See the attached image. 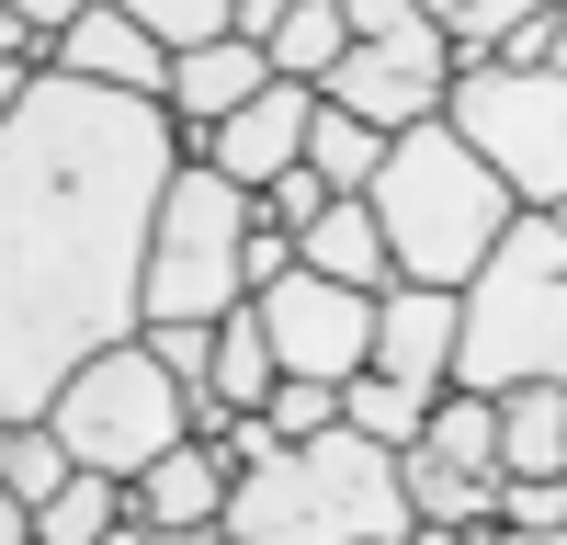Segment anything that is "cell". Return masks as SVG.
Segmentation results:
<instances>
[{"label":"cell","mask_w":567,"mask_h":545,"mask_svg":"<svg viewBox=\"0 0 567 545\" xmlns=\"http://www.w3.org/2000/svg\"><path fill=\"white\" fill-rule=\"evenodd\" d=\"M477 545H567V534H523V523H488Z\"/></svg>","instance_id":"cell-33"},{"label":"cell","mask_w":567,"mask_h":545,"mask_svg":"<svg viewBox=\"0 0 567 545\" xmlns=\"http://www.w3.org/2000/svg\"><path fill=\"white\" fill-rule=\"evenodd\" d=\"M261 421H272L284 443H307V432H329V421H341V387H318V376H272Z\"/></svg>","instance_id":"cell-22"},{"label":"cell","mask_w":567,"mask_h":545,"mask_svg":"<svg viewBox=\"0 0 567 545\" xmlns=\"http://www.w3.org/2000/svg\"><path fill=\"white\" fill-rule=\"evenodd\" d=\"M45 69H69V80H103V91H148L159 103V69H171V45L148 23H125L114 0H80V12L45 34Z\"/></svg>","instance_id":"cell-12"},{"label":"cell","mask_w":567,"mask_h":545,"mask_svg":"<svg viewBox=\"0 0 567 545\" xmlns=\"http://www.w3.org/2000/svg\"><path fill=\"white\" fill-rule=\"evenodd\" d=\"M284 261H296V239H284V227H261V216H250V239H239V296H250V285H272Z\"/></svg>","instance_id":"cell-26"},{"label":"cell","mask_w":567,"mask_h":545,"mask_svg":"<svg viewBox=\"0 0 567 545\" xmlns=\"http://www.w3.org/2000/svg\"><path fill=\"white\" fill-rule=\"evenodd\" d=\"M0 58H34V69H45V34L12 12V0H0Z\"/></svg>","instance_id":"cell-28"},{"label":"cell","mask_w":567,"mask_h":545,"mask_svg":"<svg viewBox=\"0 0 567 545\" xmlns=\"http://www.w3.org/2000/svg\"><path fill=\"white\" fill-rule=\"evenodd\" d=\"M329 194H363L374 182V160H386V136H374L363 114H341V103H307V148H296Z\"/></svg>","instance_id":"cell-17"},{"label":"cell","mask_w":567,"mask_h":545,"mask_svg":"<svg viewBox=\"0 0 567 545\" xmlns=\"http://www.w3.org/2000/svg\"><path fill=\"white\" fill-rule=\"evenodd\" d=\"M341 45H352V34H341V0H296V12H284V23L261 34V69H272V80H307V91H318Z\"/></svg>","instance_id":"cell-18"},{"label":"cell","mask_w":567,"mask_h":545,"mask_svg":"<svg viewBox=\"0 0 567 545\" xmlns=\"http://www.w3.org/2000/svg\"><path fill=\"white\" fill-rule=\"evenodd\" d=\"M307 103H318L307 80H261L250 103H227L205 136H182V160H205V171L239 182V194H261L272 171H296V148H307Z\"/></svg>","instance_id":"cell-10"},{"label":"cell","mask_w":567,"mask_h":545,"mask_svg":"<svg viewBox=\"0 0 567 545\" xmlns=\"http://www.w3.org/2000/svg\"><path fill=\"white\" fill-rule=\"evenodd\" d=\"M296 261L329 272V285H363V296H386L398 272H386V239H374V205L363 194H329L307 227H296Z\"/></svg>","instance_id":"cell-15"},{"label":"cell","mask_w":567,"mask_h":545,"mask_svg":"<svg viewBox=\"0 0 567 545\" xmlns=\"http://www.w3.org/2000/svg\"><path fill=\"white\" fill-rule=\"evenodd\" d=\"M443 125L499 171V194H511V205L567 216V69L454 58V80H443Z\"/></svg>","instance_id":"cell-7"},{"label":"cell","mask_w":567,"mask_h":545,"mask_svg":"<svg viewBox=\"0 0 567 545\" xmlns=\"http://www.w3.org/2000/svg\"><path fill=\"white\" fill-rule=\"evenodd\" d=\"M398 545H477V534H465V523H409Z\"/></svg>","instance_id":"cell-31"},{"label":"cell","mask_w":567,"mask_h":545,"mask_svg":"<svg viewBox=\"0 0 567 545\" xmlns=\"http://www.w3.org/2000/svg\"><path fill=\"white\" fill-rule=\"evenodd\" d=\"M12 12H23V23H34V34H58V23H69V12H80V0H12Z\"/></svg>","instance_id":"cell-30"},{"label":"cell","mask_w":567,"mask_h":545,"mask_svg":"<svg viewBox=\"0 0 567 545\" xmlns=\"http://www.w3.org/2000/svg\"><path fill=\"white\" fill-rule=\"evenodd\" d=\"M272 69H261V45L250 34H205V45H171V69H159V114L182 125V136H205L227 103H250Z\"/></svg>","instance_id":"cell-13"},{"label":"cell","mask_w":567,"mask_h":545,"mask_svg":"<svg viewBox=\"0 0 567 545\" xmlns=\"http://www.w3.org/2000/svg\"><path fill=\"white\" fill-rule=\"evenodd\" d=\"M250 318L272 341V376H318V387L363 376V341H374V296L363 285H329V272L284 261L272 285H250Z\"/></svg>","instance_id":"cell-9"},{"label":"cell","mask_w":567,"mask_h":545,"mask_svg":"<svg viewBox=\"0 0 567 545\" xmlns=\"http://www.w3.org/2000/svg\"><path fill=\"white\" fill-rule=\"evenodd\" d=\"M523 376H567V216L545 205H511V227L454 285V363H443V387L465 398H499Z\"/></svg>","instance_id":"cell-3"},{"label":"cell","mask_w":567,"mask_h":545,"mask_svg":"<svg viewBox=\"0 0 567 545\" xmlns=\"http://www.w3.org/2000/svg\"><path fill=\"white\" fill-rule=\"evenodd\" d=\"M341 34H352V45L329 58L318 103L363 114L374 136H398V125H420V114H443L454 45H443V23L420 12V0H341Z\"/></svg>","instance_id":"cell-8"},{"label":"cell","mask_w":567,"mask_h":545,"mask_svg":"<svg viewBox=\"0 0 567 545\" xmlns=\"http://www.w3.org/2000/svg\"><path fill=\"white\" fill-rule=\"evenodd\" d=\"M0 545H23V500L12 489H0Z\"/></svg>","instance_id":"cell-34"},{"label":"cell","mask_w":567,"mask_h":545,"mask_svg":"<svg viewBox=\"0 0 567 545\" xmlns=\"http://www.w3.org/2000/svg\"><path fill=\"white\" fill-rule=\"evenodd\" d=\"M114 512H125V489H114V477H91V466H69V477L23 512V545H103Z\"/></svg>","instance_id":"cell-16"},{"label":"cell","mask_w":567,"mask_h":545,"mask_svg":"<svg viewBox=\"0 0 567 545\" xmlns=\"http://www.w3.org/2000/svg\"><path fill=\"white\" fill-rule=\"evenodd\" d=\"M420 12L443 23V45H454V58H488V34H499L511 12H545V0H420Z\"/></svg>","instance_id":"cell-23"},{"label":"cell","mask_w":567,"mask_h":545,"mask_svg":"<svg viewBox=\"0 0 567 545\" xmlns=\"http://www.w3.org/2000/svg\"><path fill=\"white\" fill-rule=\"evenodd\" d=\"M318 205H329V182H318L307 160H296V171H272L261 194H250V216H261V227H284V239H296V227H307Z\"/></svg>","instance_id":"cell-25"},{"label":"cell","mask_w":567,"mask_h":545,"mask_svg":"<svg viewBox=\"0 0 567 545\" xmlns=\"http://www.w3.org/2000/svg\"><path fill=\"white\" fill-rule=\"evenodd\" d=\"M23 80H34V58H0V114L23 103Z\"/></svg>","instance_id":"cell-32"},{"label":"cell","mask_w":567,"mask_h":545,"mask_svg":"<svg viewBox=\"0 0 567 545\" xmlns=\"http://www.w3.org/2000/svg\"><path fill=\"white\" fill-rule=\"evenodd\" d=\"M239 239H250V194L205 160H171L148 205V250H136V330L148 318H227L239 307Z\"/></svg>","instance_id":"cell-5"},{"label":"cell","mask_w":567,"mask_h":545,"mask_svg":"<svg viewBox=\"0 0 567 545\" xmlns=\"http://www.w3.org/2000/svg\"><path fill=\"white\" fill-rule=\"evenodd\" d=\"M284 12H296V0H227V34H250V45H261Z\"/></svg>","instance_id":"cell-27"},{"label":"cell","mask_w":567,"mask_h":545,"mask_svg":"<svg viewBox=\"0 0 567 545\" xmlns=\"http://www.w3.org/2000/svg\"><path fill=\"white\" fill-rule=\"evenodd\" d=\"M182 160L148 91L34 69L0 114V421H34L80 352L136 330V250Z\"/></svg>","instance_id":"cell-1"},{"label":"cell","mask_w":567,"mask_h":545,"mask_svg":"<svg viewBox=\"0 0 567 545\" xmlns=\"http://www.w3.org/2000/svg\"><path fill=\"white\" fill-rule=\"evenodd\" d=\"M216 500H227V454H216L205 432L159 443L148 466L125 477V512H136V523H216Z\"/></svg>","instance_id":"cell-14"},{"label":"cell","mask_w":567,"mask_h":545,"mask_svg":"<svg viewBox=\"0 0 567 545\" xmlns=\"http://www.w3.org/2000/svg\"><path fill=\"white\" fill-rule=\"evenodd\" d=\"M443 363H454V285H386L374 296L363 376H386L409 398H443Z\"/></svg>","instance_id":"cell-11"},{"label":"cell","mask_w":567,"mask_h":545,"mask_svg":"<svg viewBox=\"0 0 567 545\" xmlns=\"http://www.w3.org/2000/svg\"><path fill=\"white\" fill-rule=\"evenodd\" d=\"M488 58L499 69H567V0H545V12H511L488 34Z\"/></svg>","instance_id":"cell-21"},{"label":"cell","mask_w":567,"mask_h":545,"mask_svg":"<svg viewBox=\"0 0 567 545\" xmlns=\"http://www.w3.org/2000/svg\"><path fill=\"white\" fill-rule=\"evenodd\" d=\"M58 477H69V454H58V432H45V421H0V489H12L23 512H34V500L58 489Z\"/></svg>","instance_id":"cell-20"},{"label":"cell","mask_w":567,"mask_h":545,"mask_svg":"<svg viewBox=\"0 0 567 545\" xmlns=\"http://www.w3.org/2000/svg\"><path fill=\"white\" fill-rule=\"evenodd\" d=\"M420 409H432V398H409V387H386V376H341V432L386 443V454L420 432Z\"/></svg>","instance_id":"cell-19"},{"label":"cell","mask_w":567,"mask_h":545,"mask_svg":"<svg viewBox=\"0 0 567 545\" xmlns=\"http://www.w3.org/2000/svg\"><path fill=\"white\" fill-rule=\"evenodd\" d=\"M125 23H148L159 45H205V34H227V0H114Z\"/></svg>","instance_id":"cell-24"},{"label":"cell","mask_w":567,"mask_h":545,"mask_svg":"<svg viewBox=\"0 0 567 545\" xmlns=\"http://www.w3.org/2000/svg\"><path fill=\"white\" fill-rule=\"evenodd\" d=\"M363 205H374V239H386V272H398V285H465V272H477V250L511 227L499 171L465 148L443 114H420V125L386 136V160H374Z\"/></svg>","instance_id":"cell-4"},{"label":"cell","mask_w":567,"mask_h":545,"mask_svg":"<svg viewBox=\"0 0 567 545\" xmlns=\"http://www.w3.org/2000/svg\"><path fill=\"white\" fill-rule=\"evenodd\" d=\"M34 421L58 432V454H69V466H91V477H114V489H125L159 443H182V432H194V409H182V387L148 363V341L125 330V341H103V352H80Z\"/></svg>","instance_id":"cell-6"},{"label":"cell","mask_w":567,"mask_h":545,"mask_svg":"<svg viewBox=\"0 0 567 545\" xmlns=\"http://www.w3.org/2000/svg\"><path fill=\"white\" fill-rule=\"evenodd\" d=\"M216 534L227 545H398L409 534L398 454L363 443V432H341V421L307 432V443H272L261 466L227 477Z\"/></svg>","instance_id":"cell-2"},{"label":"cell","mask_w":567,"mask_h":545,"mask_svg":"<svg viewBox=\"0 0 567 545\" xmlns=\"http://www.w3.org/2000/svg\"><path fill=\"white\" fill-rule=\"evenodd\" d=\"M136 545H227V534H216V523H148Z\"/></svg>","instance_id":"cell-29"}]
</instances>
